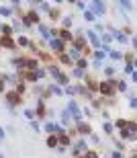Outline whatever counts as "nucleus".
I'll return each instance as SVG.
<instances>
[{
  "label": "nucleus",
  "mask_w": 137,
  "mask_h": 158,
  "mask_svg": "<svg viewBox=\"0 0 137 158\" xmlns=\"http://www.w3.org/2000/svg\"><path fill=\"white\" fill-rule=\"evenodd\" d=\"M88 10H92L96 16H102L104 10H106V6H104L102 2H98V0H94V2H90V4H88Z\"/></svg>",
  "instance_id": "f03ea898"
},
{
  "label": "nucleus",
  "mask_w": 137,
  "mask_h": 158,
  "mask_svg": "<svg viewBox=\"0 0 137 158\" xmlns=\"http://www.w3.org/2000/svg\"><path fill=\"white\" fill-rule=\"evenodd\" d=\"M45 131H49L51 135H61V133H63L61 125H59V123H53V121H47V123H45Z\"/></svg>",
  "instance_id": "7ed1b4c3"
},
{
  "label": "nucleus",
  "mask_w": 137,
  "mask_h": 158,
  "mask_svg": "<svg viewBox=\"0 0 137 158\" xmlns=\"http://www.w3.org/2000/svg\"><path fill=\"white\" fill-rule=\"evenodd\" d=\"M133 47L137 49V37H133Z\"/></svg>",
  "instance_id": "58836bf2"
},
{
  "label": "nucleus",
  "mask_w": 137,
  "mask_h": 158,
  "mask_svg": "<svg viewBox=\"0 0 137 158\" xmlns=\"http://www.w3.org/2000/svg\"><path fill=\"white\" fill-rule=\"evenodd\" d=\"M125 72L127 74H133V66H125Z\"/></svg>",
  "instance_id": "f704fd0d"
},
{
  "label": "nucleus",
  "mask_w": 137,
  "mask_h": 158,
  "mask_svg": "<svg viewBox=\"0 0 137 158\" xmlns=\"http://www.w3.org/2000/svg\"><path fill=\"white\" fill-rule=\"evenodd\" d=\"M112 158H123V154H121V152H115V154H112Z\"/></svg>",
  "instance_id": "4c0bfd02"
},
{
  "label": "nucleus",
  "mask_w": 137,
  "mask_h": 158,
  "mask_svg": "<svg viewBox=\"0 0 137 158\" xmlns=\"http://www.w3.org/2000/svg\"><path fill=\"white\" fill-rule=\"evenodd\" d=\"M25 117H27V119H31V121H35V117H37V113H35L33 109H25Z\"/></svg>",
  "instance_id": "ddd939ff"
},
{
  "label": "nucleus",
  "mask_w": 137,
  "mask_h": 158,
  "mask_svg": "<svg viewBox=\"0 0 137 158\" xmlns=\"http://www.w3.org/2000/svg\"><path fill=\"white\" fill-rule=\"evenodd\" d=\"M78 129H80V133H84V135L92 131V129H90V125H86V123H82V121L78 123Z\"/></svg>",
  "instance_id": "9b49d317"
},
{
  "label": "nucleus",
  "mask_w": 137,
  "mask_h": 158,
  "mask_svg": "<svg viewBox=\"0 0 137 158\" xmlns=\"http://www.w3.org/2000/svg\"><path fill=\"white\" fill-rule=\"evenodd\" d=\"M6 101H8V105H16L18 103V95L16 93H8L6 95Z\"/></svg>",
  "instance_id": "6e6552de"
},
{
  "label": "nucleus",
  "mask_w": 137,
  "mask_h": 158,
  "mask_svg": "<svg viewBox=\"0 0 137 158\" xmlns=\"http://www.w3.org/2000/svg\"><path fill=\"white\" fill-rule=\"evenodd\" d=\"M0 90H2V82H0Z\"/></svg>",
  "instance_id": "79ce46f5"
},
{
  "label": "nucleus",
  "mask_w": 137,
  "mask_h": 158,
  "mask_svg": "<svg viewBox=\"0 0 137 158\" xmlns=\"http://www.w3.org/2000/svg\"><path fill=\"white\" fill-rule=\"evenodd\" d=\"M119 6H123V8H131V2H127V0H119Z\"/></svg>",
  "instance_id": "cd10ccee"
},
{
  "label": "nucleus",
  "mask_w": 137,
  "mask_h": 158,
  "mask_svg": "<svg viewBox=\"0 0 137 158\" xmlns=\"http://www.w3.org/2000/svg\"><path fill=\"white\" fill-rule=\"evenodd\" d=\"M51 90H53V93H55V95H61V88H59V86H55V84L51 86Z\"/></svg>",
  "instance_id": "473e14b6"
},
{
  "label": "nucleus",
  "mask_w": 137,
  "mask_h": 158,
  "mask_svg": "<svg viewBox=\"0 0 137 158\" xmlns=\"http://www.w3.org/2000/svg\"><path fill=\"white\" fill-rule=\"evenodd\" d=\"M0 29H2V25H0Z\"/></svg>",
  "instance_id": "c03bdc74"
},
{
  "label": "nucleus",
  "mask_w": 137,
  "mask_h": 158,
  "mask_svg": "<svg viewBox=\"0 0 137 158\" xmlns=\"http://www.w3.org/2000/svg\"><path fill=\"white\" fill-rule=\"evenodd\" d=\"M129 105H131L133 109H137V97H131V101H129Z\"/></svg>",
  "instance_id": "c756f323"
},
{
  "label": "nucleus",
  "mask_w": 137,
  "mask_h": 158,
  "mask_svg": "<svg viewBox=\"0 0 137 158\" xmlns=\"http://www.w3.org/2000/svg\"><path fill=\"white\" fill-rule=\"evenodd\" d=\"M0 158H6V156H4V154H0Z\"/></svg>",
  "instance_id": "a19ab883"
},
{
  "label": "nucleus",
  "mask_w": 137,
  "mask_h": 158,
  "mask_svg": "<svg viewBox=\"0 0 137 158\" xmlns=\"http://www.w3.org/2000/svg\"><path fill=\"white\" fill-rule=\"evenodd\" d=\"M133 66H137V62H133Z\"/></svg>",
  "instance_id": "37998d69"
},
{
  "label": "nucleus",
  "mask_w": 137,
  "mask_h": 158,
  "mask_svg": "<svg viewBox=\"0 0 137 158\" xmlns=\"http://www.w3.org/2000/svg\"><path fill=\"white\" fill-rule=\"evenodd\" d=\"M78 90H80V88H76V86H67L65 93H67V95H74V93H78Z\"/></svg>",
  "instance_id": "b1692460"
},
{
  "label": "nucleus",
  "mask_w": 137,
  "mask_h": 158,
  "mask_svg": "<svg viewBox=\"0 0 137 158\" xmlns=\"http://www.w3.org/2000/svg\"><path fill=\"white\" fill-rule=\"evenodd\" d=\"M49 74H51L53 78H59V74H61V72H59V68H55V66H51V68H49Z\"/></svg>",
  "instance_id": "f3484780"
},
{
  "label": "nucleus",
  "mask_w": 137,
  "mask_h": 158,
  "mask_svg": "<svg viewBox=\"0 0 137 158\" xmlns=\"http://www.w3.org/2000/svg\"><path fill=\"white\" fill-rule=\"evenodd\" d=\"M31 125H33V129H35V131H39V123H37V121H31Z\"/></svg>",
  "instance_id": "e433bc0d"
},
{
  "label": "nucleus",
  "mask_w": 137,
  "mask_h": 158,
  "mask_svg": "<svg viewBox=\"0 0 137 158\" xmlns=\"http://www.w3.org/2000/svg\"><path fill=\"white\" fill-rule=\"evenodd\" d=\"M112 37H115L117 41H121V43H127V41H129V37H127V35H123L121 31H117V33H115V35H112Z\"/></svg>",
  "instance_id": "9d476101"
},
{
  "label": "nucleus",
  "mask_w": 137,
  "mask_h": 158,
  "mask_svg": "<svg viewBox=\"0 0 137 158\" xmlns=\"http://www.w3.org/2000/svg\"><path fill=\"white\" fill-rule=\"evenodd\" d=\"M39 8H41V10H45V12H51V8H49V4H47V2H41V4H39Z\"/></svg>",
  "instance_id": "5701e85b"
},
{
  "label": "nucleus",
  "mask_w": 137,
  "mask_h": 158,
  "mask_svg": "<svg viewBox=\"0 0 137 158\" xmlns=\"http://www.w3.org/2000/svg\"><path fill=\"white\" fill-rule=\"evenodd\" d=\"M59 144H61V146H67V144H70V140H67V135H61V138H59Z\"/></svg>",
  "instance_id": "bb28decb"
},
{
  "label": "nucleus",
  "mask_w": 137,
  "mask_h": 158,
  "mask_svg": "<svg viewBox=\"0 0 137 158\" xmlns=\"http://www.w3.org/2000/svg\"><path fill=\"white\" fill-rule=\"evenodd\" d=\"M84 19H86V21H90V23H92V21H96V14H94L92 10H88V8H86V10H84Z\"/></svg>",
  "instance_id": "f8f14e48"
},
{
  "label": "nucleus",
  "mask_w": 137,
  "mask_h": 158,
  "mask_svg": "<svg viewBox=\"0 0 137 158\" xmlns=\"http://www.w3.org/2000/svg\"><path fill=\"white\" fill-rule=\"evenodd\" d=\"M61 121H63L65 125H70V121H72V117H70V113H67V111H63V113H61Z\"/></svg>",
  "instance_id": "2eb2a0df"
},
{
  "label": "nucleus",
  "mask_w": 137,
  "mask_h": 158,
  "mask_svg": "<svg viewBox=\"0 0 137 158\" xmlns=\"http://www.w3.org/2000/svg\"><path fill=\"white\" fill-rule=\"evenodd\" d=\"M61 62H63V64H72V58H70V56H61Z\"/></svg>",
  "instance_id": "7c9ffc66"
},
{
  "label": "nucleus",
  "mask_w": 137,
  "mask_h": 158,
  "mask_svg": "<svg viewBox=\"0 0 137 158\" xmlns=\"http://www.w3.org/2000/svg\"><path fill=\"white\" fill-rule=\"evenodd\" d=\"M72 25V16H65L63 19V27H70Z\"/></svg>",
  "instance_id": "c85d7f7f"
},
{
  "label": "nucleus",
  "mask_w": 137,
  "mask_h": 158,
  "mask_svg": "<svg viewBox=\"0 0 137 158\" xmlns=\"http://www.w3.org/2000/svg\"><path fill=\"white\" fill-rule=\"evenodd\" d=\"M86 158H98L96 152H86Z\"/></svg>",
  "instance_id": "72a5a7b5"
},
{
  "label": "nucleus",
  "mask_w": 137,
  "mask_h": 158,
  "mask_svg": "<svg viewBox=\"0 0 137 158\" xmlns=\"http://www.w3.org/2000/svg\"><path fill=\"white\" fill-rule=\"evenodd\" d=\"M67 56L72 58V62H80V60H82V54H80V49H78V47H72Z\"/></svg>",
  "instance_id": "0eeeda50"
},
{
  "label": "nucleus",
  "mask_w": 137,
  "mask_h": 158,
  "mask_svg": "<svg viewBox=\"0 0 137 158\" xmlns=\"http://www.w3.org/2000/svg\"><path fill=\"white\" fill-rule=\"evenodd\" d=\"M4 135H6V131H4L2 127H0V142H2V140H4Z\"/></svg>",
  "instance_id": "c9c22d12"
},
{
  "label": "nucleus",
  "mask_w": 137,
  "mask_h": 158,
  "mask_svg": "<svg viewBox=\"0 0 137 158\" xmlns=\"http://www.w3.org/2000/svg\"><path fill=\"white\" fill-rule=\"evenodd\" d=\"M112 82H115V80H106V82H102V84H100V93L112 97V95H115V88H117V84L112 86Z\"/></svg>",
  "instance_id": "20e7f679"
},
{
  "label": "nucleus",
  "mask_w": 137,
  "mask_h": 158,
  "mask_svg": "<svg viewBox=\"0 0 137 158\" xmlns=\"http://www.w3.org/2000/svg\"><path fill=\"white\" fill-rule=\"evenodd\" d=\"M59 33H61V39H72V33L67 31V29H61Z\"/></svg>",
  "instance_id": "6ab92c4d"
},
{
  "label": "nucleus",
  "mask_w": 137,
  "mask_h": 158,
  "mask_svg": "<svg viewBox=\"0 0 137 158\" xmlns=\"http://www.w3.org/2000/svg\"><path fill=\"white\" fill-rule=\"evenodd\" d=\"M133 82H137V72H133Z\"/></svg>",
  "instance_id": "ea45409f"
},
{
  "label": "nucleus",
  "mask_w": 137,
  "mask_h": 158,
  "mask_svg": "<svg viewBox=\"0 0 137 158\" xmlns=\"http://www.w3.org/2000/svg\"><path fill=\"white\" fill-rule=\"evenodd\" d=\"M67 80H70V78H67L65 74H59V78H57V84H61V86H67Z\"/></svg>",
  "instance_id": "dca6fc26"
},
{
  "label": "nucleus",
  "mask_w": 137,
  "mask_h": 158,
  "mask_svg": "<svg viewBox=\"0 0 137 158\" xmlns=\"http://www.w3.org/2000/svg\"><path fill=\"white\" fill-rule=\"evenodd\" d=\"M67 113H70V117H74L78 123L82 121V111H80V107H78V103H76L74 99L67 103Z\"/></svg>",
  "instance_id": "f257e3e1"
},
{
  "label": "nucleus",
  "mask_w": 137,
  "mask_h": 158,
  "mask_svg": "<svg viewBox=\"0 0 137 158\" xmlns=\"http://www.w3.org/2000/svg\"><path fill=\"white\" fill-rule=\"evenodd\" d=\"M0 14L10 16V14H12V8H10V6H0Z\"/></svg>",
  "instance_id": "4468645a"
},
{
  "label": "nucleus",
  "mask_w": 137,
  "mask_h": 158,
  "mask_svg": "<svg viewBox=\"0 0 137 158\" xmlns=\"http://www.w3.org/2000/svg\"><path fill=\"white\" fill-rule=\"evenodd\" d=\"M102 129H104V133H112V123H102Z\"/></svg>",
  "instance_id": "a211bd4d"
},
{
  "label": "nucleus",
  "mask_w": 137,
  "mask_h": 158,
  "mask_svg": "<svg viewBox=\"0 0 137 158\" xmlns=\"http://www.w3.org/2000/svg\"><path fill=\"white\" fill-rule=\"evenodd\" d=\"M86 39H88L90 43H92L94 47H98V45H100V39H98V35H96L94 31H88V33H86Z\"/></svg>",
  "instance_id": "423d86ee"
},
{
  "label": "nucleus",
  "mask_w": 137,
  "mask_h": 158,
  "mask_svg": "<svg viewBox=\"0 0 137 158\" xmlns=\"http://www.w3.org/2000/svg\"><path fill=\"white\" fill-rule=\"evenodd\" d=\"M18 45H22V47L29 45V39H27V37H18Z\"/></svg>",
  "instance_id": "a878e982"
},
{
  "label": "nucleus",
  "mask_w": 137,
  "mask_h": 158,
  "mask_svg": "<svg viewBox=\"0 0 137 158\" xmlns=\"http://www.w3.org/2000/svg\"><path fill=\"white\" fill-rule=\"evenodd\" d=\"M74 76H78V78H80V76H84V70H80V68H76V70H74Z\"/></svg>",
  "instance_id": "2f4dec72"
},
{
  "label": "nucleus",
  "mask_w": 137,
  "mask_h": 158,
  "mask_svg": "<svg viewBox=\"0 0 137 158\" xmlns=\"http://www.w3.org/2000/svg\"><path fill=\"white\" fill-rule=\"evenodd\" d=\"M2 31H4V35L8 37V35H12V29L8 27V25H2Z\"/></svg>",
  "instance_id": "393cba45"
},
{
  "label": "nucleus",
  "mask_w": 137,
  "mask_h": 158,
  "mask_svg": "<svg viewBox=\"0 0 137 158\" xmlns=\"http://www.w3.org/2000/svg\"><path fill=\"white\" fill-rule=\"evenodd\" d=\"M57 144H59L57 135H49V140H47V146H49V148H57Z\"/></svg>",
  "instance_id": "1a4fd4ad"
},
{
  "label": "nucleus",
  "mask_w": 137,
  "mask_h": 158,
  "mask_svg": "<svg viewBox=\"0 0 137 158\" xmlns=\"http://www.w3.org/2000/svg\"><path fill=\"white\" fill-rule=\"evenodd\" d=\"M110 58L112 60H123V54L121 52H110Z\"/></svg>",
  "instance_id": "4be33fe9"
},
{
  "label": "nucleus",
  "mask_w": 137,
  "mask_h": 158,
  "mask_svg": "<svg viewBox=\"0 0 137 158\" xmlns=\"http://www.w3.org/2000/svg\"><path fill=\"white\" fill-rule=\"evenodd\" d=\"M110 41H112V35H108V33H104V35H102V43H104V45H108Z\"/></svg>",
  "instance_id": "412c9836"
},
{
  "label": "nucleus",
  "mask_w": 137,
  "mask_h": 158,
  "mask_svg": "<svg viewBox=\"0 0 137 158\" xmlns=\"http://www.w3.org/2000/svg\"><path fill=\"white\" fill-rule=\"evenodd\" d=\"M49 47H51L53 52H57V54H61V52H63V41L55 37V39H51V41H49Z\"/></svg>",
  "instance_id": "39448f33"
},
{
  "label": "nucleus",
  "mask_w": 137,
  "mask_h": 158,
  "mask_svg": "<svg viewBox=\"0 0 137 158\" xmlns=\"http://www.w3.org/2000/svg\"><path fill=\"white\" fill-rule=\"evenodd\" d=\"M117 90H121V93H125V90H127V84H125L123 80H119V82H117Z\"/></svg>",
  "instance_id": "aec40b11"
}]
</instances>
